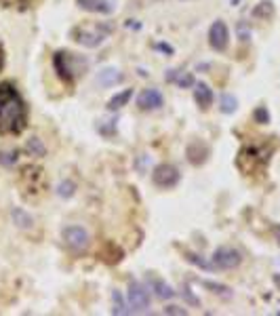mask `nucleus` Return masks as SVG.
Segmentation results:
<instances>
[{"mask_svg": "<svg viewBox=\"0 0 280 316\" xmlns=\"http://www.w3.org/2000/svg\"><path fill=\"white\" fill-rule=\"evenodd\" d=\"M30 110L17 86L0 82V135H21L28 129Z\"/></svg>", "mask_w": 280, "mask_h": 316, "instance_id": "obj_1", "label": "nucleus"}, {"mask_svg": "<svg viewBox=\"0 0 280 316\" xmlns=\"http://www.w3.org/2000/svg\"><path fill=\"white\" fill-rule=\"evenodd\" d=\"M86 65H89V61L76 57L74 53L57 51L55 55H53V67H55V72H57V76H59L67 86H72L74 80H76L80 74H84Z\"/></svg>", "mask_w": 280, "mask_h": 316, "instance_id": "obj_2", "label": "nucleus"}, {"mask_svg": "<svg viewBox=\"0 0 280 316\" xmlns=\"http://www.w3.org/2000/svg\"><path fill=\"white\" fill-rule=\"evenodd\" d=\"M19 190H21V196L26 200H36L44 194L46 190V175L40 167L36 165H28L21 169L19 173Z\"/></svg>", "mask_w": 280, "mask_h": 316, "instance_id": "obj_3", "label": "nucleus"}, {"mask_svg": "<svg viewBox=\"0 0 280 316\" xmlns=\"http://www.w3.org/2000/svg\"><path fill=\"white\" fill-rule=\"evenodd\" d=\"M112 32V26L110 24H101L97 26L95 30H86V28H76L72 30V36L76 42H80L82 47H89V49H95L103 42V38L108 36V34Z\"/></svg>", "mask_w": 280, "mask_h": 316, "instance_id": "obj_4", "label": "nucleus"}, {"mask_svg": "<svg viewBox=\"0 0 280 316\" xmlns=\"http://www.w3.org/2000/svg\"><path fill=\"white\" fill-rule=\"evenodd\" d=\"M61 236H63L67 247L74 249V251H86V249H89V244H91L89 232H86L84 228H80V225H67V228H63Z\"/></svg>", "mask_w": 280, "mask_h": 316, "instance_id": "obj_5", "label": "nucleus"}, {"mask_svg": "<svg viewBox=\"0 0 280 316\" xmlns=\"http://www.w3.org/2000/svg\"><path fill=\"white\" fill-rule=\"evenodd\" d=\"M152 182L158 188H165V190L173 188V186H177V182H179V171H177V167H173L169 163H162V165H158L154 169Z\"/></svg>", "mask_w": 280, "mask_h": 316, "instance_id": "obj_6", "label": "nucleus"}, {"mask_svg": "<svg viewBox=\"0 0 280 316\" xmlns=\"http://www.w3.org/2000/svg\"><path fill=\"white\" fill-rule=\"evenodd\" d=\"M242 261V255L232 249V247H219L215 249L213 253V263L215 268H221V270H232V268H238Z\"/></svg>", "mask_w": 280, "mask_h": 316, "instance_id": "obj_7", "label": "nucleus"}, {"mask_svg": "<svg viewBox=\"0 0 280 316\" xmlns=\"http://www.w3.org/2000/svg\"><path fill=\"white\" fill-rule=\"evenodd\" d=\"M208 44H211L213 51L223 53L230 44V32H227V26L223 21H215L211 28H208Z\"/></svg>", "mask_w": 280, "mask_h": 316, "instance_id": "obj_8", "label": "nucleus"}, {"mask_svg": "<svg viewBox=\"0 0 280 316\" xmlns=\"http://www.w3.org/2000/svg\"><path fill=\"white\" fill-rule=\"evenodd\" d=\"M129 306L133 312H146L150 308V293L142 283L129 285Z\"/></svg>", "mask_w": 280, "mask_h": 316, "instance_id": "obj_9", "label": "nucleus"}, {"mask_svg": "<svg viewBox=\"0 0 280 316\" xmlns=\"http://www.w3.org/2000/svg\"><path fill=\"white\" fill-rule=\"evenodd\" d=\"M162 103H165V99L158 89H146L137 97V105L142 110H158V108H162Z\"/></svg>", "mask_w": 280, "mask_h": 316, "instance_id": "obj_10", "label": "nucleus"}, {"mask_svg": "<svg viewBox=\"0 0 280 316\" xmlns=\"http://www.w3.org/2000/svg\"><path fill=\"white\" fill-rule=\"evenodd\" d=\"M78 7L89 11V13H112L116 9L114 0H76Z\"/></svg>", "mask_w": 280, "mask_h": 316, "instance_id": "obj_11", "label": "nucleus"}, {"mask_svg": "<svg viewBox=\"0 0 280 316\" xmlns=\"http://www.w3.org/2000/svg\"><path fill=\"white\" fill-rule=\"evenodd\" d=\"M194 99H196L200 110H208L213 105V91L208 89V84L200 82V84H196V89H194Z\"/></svg>", "mask_w": 280, "mask_h": 316, "instance_id": "obj_12", "label": "nucleus"}, {"mask_svg": "<svg viewBox=\"0 0 280 316\" xmlns=\"http://www.w3.org/2000/svg\"><path fill=\"white\" fill-rule=\"evenodd\" d=\"M208 158V148L204 146V144H200V142H194V144H190L188 146V161L192 163V165H202L204 161Z\"/></svg>", "mask_w": 280, "mask_h": 316, "instance_id": "obj_13", "label": "nucleus"}, {"mask_svg": "<svg viewBox=\"0 0 280 316\" xmlns=\"http://www.w3.org/2000/svg\"><path fill=\"white\" fill-rule=\"evenodd\" d=\"M122 78H125V76L120 74V70H116V67H103L101 72H99V76H97V82L101 86H114Z\"/></svg>", "mask_w": 280, "mask_h": 316, "instance_id": "obj_14", "label": "nucleus"}, {"mask_svg": "<svg viewBox=\"0 0 280 316\" xmlns=\"http://www.w3.org/2000/svg\"><path fill=\"white\" fill-rule=\"evenodd\" d=\"M131 97H133V89H125V91H120V93H116L110 101H108V110H120V108H125V105L131 101Z\"/></svg>", "mask_w": 280, "mask_h": 316, "instance_id": "obj_15", "label": "nucleus"}, {"mask_svg": "<svg viewBox=\"0 0 280 316\" xmlns=\"http://www.w3.org/2000/svg\"><path fill=\"white\" fill-rule=\"evenodd\" d=\"M11 217H13L15 225H17V228H21V230H30V228L34 225L32 215H28L24 209H13V211H11Z\"/></svg>", "mask_w": 280, "mask_h": 316, "instance_id": "obj_16", "label": "nucleus"}, {"mask_svg": "<svg viewBox=\"0 0 280 316\" xmlns=\"http://www.w3.org/2000/svg\"><path fill=\"white\" fill-rule=\"evenodd\" d=\"M40 0H0V7L5 9H15V11H28L32 7H36Z\"/></svg>", "mask_w": 280, "mask_h": 316, "instance_id": "obj_17", "label": "nucleus"}, {"mask_svg": "<svg viewBox=\"0 0 280 316\" xmlns=\"http://www.w3.org/2000/svg\"><path fill=\"white\" fill-rule=\"evenodd\" d=\"M272 15H274V5L270 3V0H261V3L253 9V17H257V19H270Z\"/></svg>", "mask_w": 280, "mask_h": 316, "instance_id": "obj_18", "label": "nucleus"}, {"mask_svg": "<svg viewBox=\"0 0 280 316\" xmlns=\"http://www.w3.org/2000/svg\"><path fill=\"white\" fill-rule=\"evenodd\" d=\"M152 289L156 291V295H158L160 300H173V297H175V291H173L167 283L158 280V278H154V280H152Z\"/></svg>", "mask_w": 280, "mask_h": 316, "instance_id": "obj_19", "label": "nucleus"}, {"mask_svg": "<svg viewBox=\"0 0 280 316\" xmlns=\"http://www.w3.org/2000/svg\"><path fill=\"white\" fill-rule=\"evenodd\" d=\"M26 152H28L30 156H38V158L46 156V148H44V144L40 142L38 137H32V139H28V144H26Z\"/></svg>", "mask_w": 280, "mask_h": 316, "instance_id": "obj_20", "label": "nucleus"}, {"mask_svg": "<svg viewBox=\"0 0 280 316\" xmlns=\"http://www.w3.org/2000/svg\"><path fill=\"white\" fill-rule=\"evenodd\" d=\"M236 108H238V101H236L234 95H227V93L221 95V99H219V110H221L223 114H234Z\"/></svg>", "mask_w": 280, "mask_h": 316, "instance_id": "obj_21", "label": "nucleus"}, {"mask_svg": "<svg viewBox=\"0 0 280 316\" xmlns=\"http://www.w3.org/2000/svg\"><path fill=\"white\" fill-rule=\"evenodd\" d=\"M185 259H188L190 263H194V266L202 268V270H215V263L206 261L204 257H200V255H196V253H190V251H185Z\"/></svg>", "mask_w": 280, "mask_h": 316, "instance_id": "obj_22", "label": "nucleus"}, {"mask_svg": "<svg viewBox=\"0 0 280 316\" xmlns=\"http://www.w3.org/2000/svg\"><path fill=\"white\" fill-rule=\"evenodd\" d=\"M112 300H114V314H133V310L127 308L125 300H122V293L120 291H114L112 293Z\"/></svg>", "mask_w": 280, "mask_h": 316, "instance_id": "obj_23", "label": "nucleus"}, {"mask_svg": "<svg viewBox=\"0 0 280 316\" xmlns=\"http://www.w3.org/2000/svg\"><path fill=\"white\" fill-rule=\"evenodd\" d=\"M200 285L206 287V289H211L213 293L217 295H223V297H230V287H225V285H219V283H211V280H200Z\"/></svg>", "mask_w": 280, "mask_h": 316, "instance_id": "obj_24", "label": "nucleus"}, {"mask_svg": "<svg viewBox=\"0 0 280 316\" xmlns=\"http://www.w3.org/2000/svg\"><path fill=\"white\" fill-rule=\"evenodd\" d=\"M74 192H76V186H74V182H61L59 186H57V194L61 196V198H72L74 196Z\"/></svg>", "mask_w": 280, "mask_h": 316, "instance_id": "obj_25", "label": "nucleus"}, {"mask_svg": "<svg viewBox=\"0 0 280 316\" xmlns=\"http://www.w3.org/2000/svg\"><path fill=\"white\" fill-rule=\"evenodd\" d=\"M97 129L106 135V137H112L114 135V131H116V120L114 118H110V120H101L99 125H97Z\"/></svg>", "mask_w": 280, "mask_h": 316, "instance_id": "obj_26", "label": "nucleus"}, {"mask_svg": "<svg viewBox=\"0 0 280 316\" xmlns=\"http://www.w3.org/2000/svg\"><path fill=\"white\" fill-rule=\"evenodd\" d=\"M15 163H17V150L0 152V165H5V167H13Z\"/></svg>", "mask_w": 280, "mask_h": 316, "instance_id": "obj_27", "label": "nucleus"}, {"mask_svg": "<svg viewBox=\"0 0 280 316\" xmlns=\"http://www.w3.org/2000/svg\"><path fill=\"white\" fill-rule=\"evenodd\" d=\"M253 116H255V122H259V125H268L270 122V112H268V108H264V105H259Z\"/></svg>", "mask_w": 280, "mask_h": 316, "instance_id": "obj_28", "label": "nucleus"}, {"mask_svg": "<svg viewBox=\"0 0 280 316\" xmlns=\"http://www.w3.org/2000/svg\"><path fill=\"white\" fill-rule=\"evenodd\" d=\"M175 80H177V84L181 86V89H188V86H194V76L188 74V72H185V74H179Z\"/></svg>", "mask_w": 280, "mask_h": 316, "instance_id": "obj_29", "label": "nucleus"}, {"mask_svg": "<svg viewBox=\"0 0 280 316\" xmlns=\"http://www.w3.org/2000/svg\"><path fill=\"white\" fill-rule=\"evenodd\" d=\"M236 30H238V36H240V40H251V30L247 28V24L244 21H238V26H236Z\"/></svg>", "mask_w": 280, "mask_h": 316, "instance_id": "obj_30", "label": "nucleus"}, {"mask_svg": "<svg viewBox=\"0 0 280 316\" xmlns=\"http://www.w3.org/2000/svg\"><path fill=\"white\" fill-rule=\"evenodd\" d=\"M165 314H175V316H185L188 310L185 308H179V306H167L165 308Z\"/></svg>", "mask_w": 280, "mask_h": 316, "instance_id": "obj_31", "label": "nucleus"}, {"mask_svg": "<svg viewBox=\"0 0 280 316\" xmlns=\"http://www.w3.org/2000/svg\"><path fill=\"white\" fill-rule=\"evenodd\" d=\"M181 295L185 297V302H188V304H192V306H198V304H200V302H198V297H194V295H192V291H190L188 287L183 289V293H181Z\"/></svg>", "mask_w": 280, "mask_h": 316, "instance_id": "obj_32", "label": "nucleus"}, {"mask_svg": "<svg viewBox=\"0 0 280 316\" xmlns=\"http://www.w3.org/2000/svg\"><path fill=\"white\" fill-rule=\"evenodd\" d=\"M5 67V49H3V44H0V70Z\"/></svg>", "mask_w": 280, "mask_h": 316, "instance_id": "obj_33", "label": "nucleus"}, {"mask_svg": "<svg viewBox=\"0 0 280 316\" xmlns=\"http://www.w3.org/2000/svg\"><path fill=\"white\" fill-rule=\"evenodd\" d=\"M158 49H160V51H165V53H169V55L173 53V47H169V44H158Z\"/></svg>", "mask_w": 280, "mask_h": 316, "instance_id": "obj_34", "label": "nucleus"}, {"mask_svg": "<svg viewBox=\"0 0 280 316\" xmlns=\"http://www.w3.org/2000/svg\"><path fill=\"white\" fill-rule=\"evenodd\" d=\"M274 232H276V238H278V244H280V225L274 228Z\"/></svg>", "mask_w": 280, "mask_h": 316, "instance_id": "obj_35", "label": "nucleus"}]
</instances>
